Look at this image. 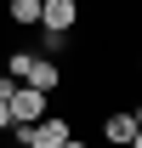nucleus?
Wrapping results in <instances>:
<instances>
[{
  "mask_svg": "<svg viewBox=\"0 0 142 148\" xmlns=\"http://www.w3.org/2000/svg\"><path fill=\"white\" fill-rule=\"evenodd\" d=\"M12 91H17V80H12V74H0V103H12Z\"/></svg>",
  "mask_w": 142,
  "mask_h": 148,
  "instance_id": "obj_7",
  "label": "nucleus"
},
{
  "mask_svg": "<svg viewBox=\"0 0 142 148\" xmlns=\"http://www.w3.org/2000/svg\"><path fill=\"white\" fill-rule=\"evenodd\" d=\"M6 108H12V125H34V120H46V91H34V86H17Z\"/></svg>",
  "mask_w": 142,
  "mask_h": 148,
  "instance_id": "obj_1",
  "label": "nucleus"
},
{
  "mask_svg": "<svg viewBox=\"0 0 142 148\" xmlns=\"http://www.w3.org/2000/svg\"><path fill=\"white\" fill-rule=\"evenodd\" d=\"M131 137H137V120H131V114H108L102 120V143L108 148H125Z\"/></svg>",
  "mask_w": 142,
  "mask_h": 148,
  "instance_id": "obj_4",
  "label": "nucleus"
},
{
  "mask_svg": "<svg viewBox=\"0 0 142 148\" xmlns=\"http://www.w3.org/2000/svg\"><path fill=\"white\" fill-rule=\"evenodd\" d=\"M63 148H91V143H80V137H68V143H63Z\"/></svg>",
  "mask_w": 142,
  "mask_h": 148,
  "instance_id": "obj_9",
  "label": "nucleus"
},
{
  "mask_svg": "<svg viewBox=\"0 0 142 148\" xmlns=\"http://www.w3.org/2000/svg\"><path fill=\"white\" fill-rule=\"evenodd\" d=\"M125 148H142V131H137V137H131V143H125Z\"/></svg>",
  "mask_w": 142,
  "mask_h": 148,
  "instance_id": "obj_10",
  "label": "nucleus"
},
{
  "mask_svg": "<svg viewBox=\"0 0 142 148\" xmlns=\"http://www.w3.org/2000/svg\"><path fill=\"white\" fill-rule=\"evenodd\" d=\"M57 80H63V74H57L51 57H34V63H29V74H23V86H34V91H46V97L57 91Z\"/></svg>",
  "mask_w": 142,
  "mask_h": 148,
  "instance_id": "obj_3",
  "label": "nucleus"
},
{
  "mask_svg": "<svg viewBox=\"0 0 142 148\" xmlns=\"http://www.w3.org/2000/svg\"><path fill=\"white\" fill-rule=\"evenodd\" d=\"M29 63H34V51H12V57H6V74H12V80L23 86V74H29Z\"/></svg>",
  "mask_w": 142,
  "mask_h": 148,
  "instance_id": "obj_6",
  "label": "nucleus"
},
{
  "mask_svg": "<svg viewBox=\"0 0 142 148\" xmlns=\"http://www.w3.org/2000/svg\"><path fill=\"white\" fill-rule=\"evenodd\" d=\"M80 23V0H40V29H63L68 34Z\"/></svg>",
  "mask_w": 142,
  "mask_h": 148,
  "instance_id": "obj_2",
  "label": "nucleus"
},
{
  "mask_svg": "<svg viewBox=\"0 0 142 148\" xmlns=\"http://www.w3.org/2000/svg\"><path fill=\"white\" fill-rule=\"evenodd\" d=\"M0 131H12V108H6V103H0Z\"/></svg>",
  "mask_w": 142,
  "mask_h": 148,
  "instance_id": "obj_8",
  "label": "nucleus"
},
{
  "mask_svg": "<svg viewBox=\"0 0 142 148\" xmlns=\"http://www.w3.org/2000/svg\"><path fill=\"white\" fill-rule=\"evenodd\" d=\"M131 120H137V131H142V108H137V114H131Z\"/></svg>",
  "mask_w": 142,
  "mask_h": 148,
  "instance_id": "obj_11",
  "label": "nucleus"
},
{
  "mask_svg": "<svg viewBox=\"0 0 142 148\" xmlns=\"http://www.w3.org/2000/svg\"><path fill=\"white\" fill-rule=\"evenodd\" d=\"M6 17L23 29H40V0H6Z\"/></svg>",
  "mask_w": 142,
  "mask_h": 148,
  "instance_id": "obj_5",
  "label": "nucleus"
}]
</instances>
